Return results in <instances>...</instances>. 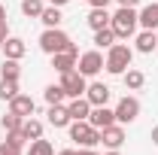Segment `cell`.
<instances>
[{"instance_id":"1","label":"cell","mask_w":158,"mask_h":155,"mask_svg":"<svg viewBox=\"0 0 158 155\" xmlns=\"http://www.w3.org/2000/svg\"><path fill=\"white\" fill-rule=\"evenodd\" d=\"M137 12H134V6H118V12H113V19H110V27H113V34L116 40H131L137 34Z\"/></svg>"},{"instance_id":"2","label":"cell","mask_w":158,"mask_h":155,"mask_svg":"<svg viewBox=\"0 0 158 155\" xmlns=\"http://www.w3.org/2000/svg\"><path fill=\"white\" fill-rule=\"evenodd\" d=\"M131 61H134V49L125 46V43H113L110 52H106V58H103V67H106V73L122 76V73L131 67Z\"/></svg>"},{"instance_id":"3","label":"cell","mask_w":158,"mask_h":155,"mask_svg":"<svg viewBox=\"0 0 158 155\" xmlns=\"http://www.w3.org/2000/svg\"><path fill=\"white\" fill-rule=\"evenodd\" d=\"M70 46H76L73 40L67 37L61 27H46L43 31V37H40V49L46 52V55H55V52H67Z\"/></svg>"},{"instance_id":"4","label":"cell","mask_w":158,"mask_h":155,"mask_svg":"<svg viewBox=\"0 0 158 155\" xmlns=\"http://www.w3.org/2000/svg\"><path fill=\"white\" fill-rule=\"evenodd\" d=\"M67 128H70V140H73V143H79V146H91V149H94V146L100 143V131L88 122V119L70 122Z\"/></svg>"},{"instance_id":"5","label":"cell","mask_w":158,"mask_h":155,"mask_svg":"<svg viewBox=\"0 0 158 155\" xmlns=\"http://www.w3.org/2000/svg\"><path fill=\"white\" fill-rule=\"evenodd\" d=\"M61 88H64V94H67V97H82V94H85V88H88V82H85V76L73 67V70L61 73Z\"/></svg>"},{"instance_id":"6","label":"cell","mask_w":158,"mask_h":155,"mask_svg":"<svg viewBox=\"0 0 158 155\" xmlns=\"http://www.w3.org/2000/svg\"><path fill=\"white\" fill-rule=\"evenodd\" d=\"M76 70H79L85 79H88V76H98L100 70H103V55H100L98 49L82 52V55H79V61H76Z\"/></svg>"},{"instance_id":"7","label":"cell","mask_w":158,"mask_h":155,"mask_svg":"<svg viewBox=\"0 0 158 155\" xmlns=\"http://www.w3.org/2000/svg\"><path fill=\"white\" fill-rule=\"evenodd\" d=\"M140 116V100L137 97H122L116 103V122L118 125H131Z\"/></svg>"},{"instance_id":"8","label":"cell","mask_w":158,"mask_h":155,"mask_svg":"<svg viewBox=\"0 0 158 155\" xmlns=\"http://www.w3.org/2000/svg\"><path fill=\"white\" fill-rule=\"evenodd\" d=\"M76 61H79V49L70 46L67 52H55V55H52V67H55L58 73H67V70L76 67Z\"/></svg>"},{"instance_id":"9","label":"cell","mask_w":158,"mask_h":155,"mask_svg":"<svg viewBox=\"0 0 158 155\" xmlns=\"http://www.w3.org/2000/svg\"><path fill=\"white\" fill-rule=\"evenodd\" d=\"M88 122L103 131V128H110V125H116V110H110V107H91V113H88Z\"/></svg>"},{"instance_id":"10","label":"cell","mask_w":158,"mask_h":155,"mask_svg":"<svg viewBox=\"0 0 158 155\" xmlns=\"http://www.w3.org/2000/svg\"><path fill=\"white\" fill-rule=\"evenodd\" d=\"M110 85H103V82H91L88 88H85V97H88V103L91 107H106L110 103Z\"/></svg>"},{"instance_id":"11","label":"cell","mask_w":158,"mask_h":155,"mask_svg":"<svg viewBox=\"0 0 158 155\" xmlns=\"http://www.w3.org/2000/svg\"><path fill=\"white\" fill-rule=\"evenodd\" d=\"M34 110H37V103H34L31 94H15L9 100V113H15V116H21V119L34 116Z\"/></svg>"},{"instance_id":"12","label":"cell","mask_w":158,"mask_h":155,"mask_svg":"<svg viewBox=\"0 0 158 155\" xmlns=\"http://www.w3.org/2000/svg\"><path fill=\"white\" fill-rule=\"evenodd\" d=\"M100 143H103L106 149H118V146L125 143V128H122L118 122L110 125V128H103V131H100Z\"/></svg>"},{"instance_id":"13","label":"cell","mask_w":158,"mask_h":155,"mask_svg":"<svg viewBox=\"0 0 158 155\" xmlns=\"http://www.w3.org/2000/svg\"><path fill=\"white\" fill-rule=\"evenodd\" d=\"M46 122H49L52 128H67L73 119H70V113H67V107H64V103H52V107H49V113H46Z\"/></svg>"},{"instance_id":"14","label":"cell","mask_w":158,"mask_h":155,"mask_svg":"<svg viewBox=\"0 0 158 155\" xmlns=\"http://www.w3.org/2000/svg\"><path fill=\"white\" fill-rule=\"evenodd\" d=\"M67 113H70V119L73 122H79V119H88V113H91V103H88V97H70V103H67Z\"/></svg>"},{"instance_id":"15","label":"cell","mask_w":158,"mask_h":155,"mask_svg":"<svg viewBox=\"0 0 158 155\" xmlns=\"http://www.w3.org/2000/svg\"><path fill=\"white\" fill-rule=\"evenodd\" d=\"M6 58H12V61H21L24 58V52H27V46H24V40L21 37H6V43H3V49H0Z\"/></svg>"},{"instance_id":"16","label":"cell","mask_w":158,"mask_h":155,"mask_svg":"<svg viewBox=\"0 0 158 155\" xmlns=\"http://www.w3.org/2000/svg\"><path fill=\"white\" fill-rule=\"evenodd\" d=\"M143 31H158V3H146L143 9L137 12Z\"/></svg>"},{"instance_id":"17","label":"cell","mask_w":158,"mask_h":155,"mask_svg":"<svg viewBox=\"0 0 158 155\" xmlns=\"http://www.w3.org/2000/svg\"><path fill=\"white\" fill-rule=\"evenodd\" d=\"M110 19H113V15H110V12H106V6H91V12H88V27H91V31H100V27H110Z\"/></svg>"},{"instance_id":"18","label":"cell","mask_w":158,"mask_h":155,"mask_svg":"<svg viewBox=\"0 0 158 155\" xmlns=\"http://www.w3.org/2000/svg\"><path fill=\"white\" fill-rule=\"evenodd\" d=\"M137 52H143V55H149V52H155L158 49V34L155 31H143V34H137Z\"/></svg>"},{"instance_id":"19","label":"cell","mask_w":158,"mask_h":155,"mask_svg":"<svg viewBox=\"0 0 158 155\" xmlns=\"http://www.w3.org/2000/svg\"><path fill=\"white\" fill-rule=\"evenodd\" d=\"M21 134H24V140H27V143H31V140H40V137H43V122L27 116L24 122H21Z\"/></svg>"},{"instance_id":"20","label":"cell","mask_w":158,"mask_h":155,"mask_svg":"<svg viewBox=\"0 0 158 155\" xmlns=\"http://www.w3.org/2000/svg\"><path fill=\"white\" fill-rule=\"evenodd\" d=\"M40 21H43L46 27H61V21H64L61 6H46V9H43V15H40Z\"/></svg>"},{"instance_id":"21","label":"cell","mask_w":158,"mask_h":155,"mask_svg":"<svg viewBox=\"0 0 158 155\" xmlns=\"http://www.w3.org/2000/svg\"><path fill=\"white\" fill-rule=\"evenodd\" d=\"M122 79H125V85H128L131 91H137V88H143V85H146V76H143V70H131V67L122 73Z\"/></svg>"},{"instance_id":"22","label":"cell","mask_w":158,"mask_h":155,"mask_svg":"<svg viewBox=\"0 0 158 155\" xmlns=\"http://www.w3.org/2000/svg\"><path fill=\"white\" fill-rule=\"evenodd\" d=\"M113 43H116L113 27H100V31H94V46H98V49H110Z\"/></svg>"},{"instance_id":"23","label":"cell","mask_w":158,"mask_h":155,"mask_svg":"<svg viewBox=\"0 0 158 155\" xmlns=\"http://www.w3.org/2000/svg\"><path fill=\"white\" fill-rule=\"evenodd\" d=\"M24 155H55V149H52V143L49 140H31V146H27V152Z\"/></svg>"},{"instance_id":"24","label":"cell","mask_w":158,"mask_h":155,"mask_svg":"<svg viewBox=\"0 0 158 155\" xmlns=\"http://www.w3.org/2000/svg\"><path fill=\"white\" fill-rule=\"evenodd\" d=\"M19 94V79H3L0 76V100H12Z\"/></svg>"},{"instance_id":"25","label":"cell","mask_w":158,"mask_h":155,"mask_svg":"<svg viewBox=\"0 0 158 155\" xmlns=\"http://www.w3.org/2000/svg\"><path fill=\"white\" fill-rule=\"evenodd\" d=\"M43 0H21V12L27 15V19H40L43 15Z\"/></svg>"},{"instance_id":"26","label":"cell","mask_w":158,"mask_h":155,"mask_svg":"<svg viewBox=\"0 0 158 155\" xmlns=\"http://www.w3.org/2000/svg\"><path fill=\"white\" fill-rule=\"evenodd\" d=\"M0 76H3V79H19L21 76V64H19V61H12V58H6V61H3V67H0Z\"/></svg>"},{"instance_id":"27","label":"cell","mask_w":158,"mask_h":155,"mask_svg":"<svg viewBox=\"0 0 158 155\" xmlns=\"http://www.w3.org/2000/svg\"><path fill=\"white\" fill-rule=\"evenodd\" d=\"M64 88H61V82L58 85H55V82H52V85H46V103H49V107H52V103H64Z\"/></svg>"},{"instance_id":"28","label":"cell","mask_w":158,"mask_h":155,"mask_svg":"<svg viewBox=\"0 0 158 155\" xmlns=\"http://www.w3.org/2000/svg\"><path fill=\"white\" fill-rule=\"evenodd\" d=\"M21 122H24V119H21V116H15V113H6V116L0 119L3 131H21Z\"/></svg>"},{"instance_id":"29","label":"cell","mask_w":158,"mask_h":155,"mask_svg":"<svg viewBox=\"0 0 158 155\" xmlns=\"http://www.w3.org/2000/svg\"><path fill=\"white\" fill-rule=\"evenodd\" d=\"M6 143H9V146H15V149H21L27 140H24V134H21V131H6Z\"/></svg>"},{"instance_id":"30","label":"cell","mask_w":158,"mask_h":155,"mask_svg":"<svg viewBox=\"0 0 158 155\" xmlns=\"http://www.w3.org/2000/svg\"><path fill=\"white\" fill-rule=\"evenodd\" d=\"M0 155H21V149H15V146H9L6 140L0 143Z\"/></svg>"},{"instance_id":"31","label":"cell","mask_w":158,"mask_h":155,"mask_svg":"<svg viewBox=\"0 0 158 155\" xmlns=\"http://www.w3.org/2000/svg\"><path fill=\"white\" fill-rule=\"evenodd\" d=\"M76 155H98V152H94L91 146H79V149H76Z\"/></svg>"},{"instance_id":"32","label":"cell","mask_w":158,"mask_h":155,"mask_svg":"<svg viewBox=\"0 0 158 155\" xmlns=\"http://www.w3.org/2000/svg\"><path fill=\"white\" fill-rule=\"evenodd\" d=\"M6 37H9V34H6V24H0V49H3V43H6Z\"/></svg>"},{"instance_id":"33","label":"cell","mask_w":158,"mask_h":155,"mask_svg":"<svg viewBox=\"0 0 158 155\" xmlns=\"http://www.w3.org/2000/svg\"><path fill=\"white\" fill-rule=\"evenodd\" d=\"M140 0H118V6H137Z\"/></svg>"},{"instance_id":"34","label":"cell","mask_w":158,"mask_h":155,"mask_svg":"<svg viewBox=\"0 0 158 155\" xmlns=\"http://www.w3.org/2000/svg\"><path fill=\"white\" fill-rule=\"evenodd\" d=\"M91 6H110V0H88Z\"/></svg>"},{"instance_id":"35","label":"cell","mask_w":158,"mask_h":155,"mask_svg":"<svg viewBox=\"0 0 158 155\" xmlns=\"http://www.w3.org/2000/svg\"><path fill=\"white\" fill-rule=\"evenodd\" d=\"M0 24H6V6L0 3Z\"/></svg>"},{"instance_id":"36","label":"cell","mask_w":158,"mask_h":155,"mask_svg":"<svg viewBox=\"0 0 158 155\" xmlns=\"http://www.w3.org/2000/svg\"><path fill=\"white\" fill-rule=\"evenodd\" d=\"M152 143H155V146H158V125H155V128H152Z\"/></svg>"},{"instance_id":"37","label":"cell","mask_w":158,"mask_h":155,"mask_svg":"<svg viewBox=\"0 0 158 155\" xmlns=\"http://www.w3.org/2000/svg\"><path fill=\"white\" fill-rule=\"evenodd\" d=\"M52 6H64V3H70V0H49Z\"/></svg>"},{"instance_id":"38","label":"cell","mask_w":158,"mask_h":155,"mask_svg":"<svg viewBox=\"0 0 158 155\" xmlns=\"http://www.w3.org/2000/svg\"><path fill=\"white\" fill-rule=\"evenodd\" d=\"M58 155H76V149H61Z\"/></svg>"},{"instance_id":"39","label":"cell","mask_w":158,"mask_h":155,"mask_svg":"<svg viewBox=\"0 0 158 155\" xmlns=\"http://www.w3.org/2000/svg\"><path fill=\"white\" fill-rule=\"evenodd\" d=\"M106 155H122V152H118V149H110V152H106Z\"/></svg>"},{"instance_id":"40","label":"cell","mask_w":158,"mask_h":155,"mask_svg":"<svg viewBox=\"0 0 158 155\" xmlns=\"http://www.w3.org/2000/svg\"><path fill=\"white\" fill-rule=\"evenodd\" d=\"M85 3H88V0H85Z\"/></svg>"}]
</instances>
